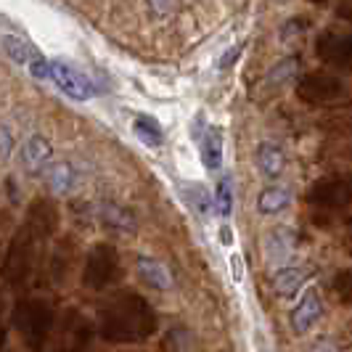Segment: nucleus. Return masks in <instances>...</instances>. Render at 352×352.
Listing matches in <instances>:
<instances>
[{"label": "nucleus", "mask_w": 352, "mask_h": 352, "mask_svg": "<svg viewBox=\"0 0 352 352\" xmlns=\"http://www.w3.org/2000/svg\"><path fill=\"white\" fill-rule=\"evenodd\" d=\"M58 228V210L51 199L37 196L35 201L27 207L24 223L14 230L8 239L6 254L0 260V278L11 286H21L35 270V257L40 241L51 239Z\"/></svg>", "instance_id": "obj_1"}, {"label": "nucleus", "mask_w": 352, "mask_h": 352, "mask_svg": "<svg viewBox=\"0 0 352 352\" xmlns=\"http://www.w3.org/2000/svg\"><path fill=\"white\" fill-rule=\"evenodd\" d=\"M98 331L106 342L135 344L157 331V313L135 292H122L106 302L98 313Z\"/></svg>", "instance_id": "obj_2"}, {"label": "nucleus", "mask_w": 352, "mask_h": 352, "mask_svg": "<svg viewBox=\"0 0 352 352\" xmlns=\"http://www.w3.org/2000/svg\"><path fill=\"white\" fill-rule=\"evenodd\" d=\"M14 326L30 352H45V344L51 339V331L56 326V305L43 297H30L19 302L14 310Z\"/></svg>", "instance_id": "obj_3"}, {"label": "nucleus", "mask_w": 352, "mask_h": 352, "mask_svg": "<svg viewBox=\"0 0 352 352\" xmlns=\"http://www.w3.org/2000/svg\"><path fill=\"white\" fill-rule=\"evenodd\" d=\"M90 334H93V329H90L88 318L80 310L69 307L61 318V323L53 326L45 352H88Z\"/></svg>", "instance_id": "obj_4"}, {"label": "nucleus", "mask_w": 352, "mask_h": 352, "mask_svg": "<svg viewBox=\"0 0 352 352\" xmlns=\"http://www.w3.org/2000/svg\"><path fill=\"white\" fill-rule=\"evenodd\" d=\"M122 265H120V254L111 244H96L90 247L85 254V267H82V286L88 289H106L120 278Z\"/></svg>", "instance_id": "obj_5"}, {"label": "nucleus", "mask_w": 352, "mask_h": 352, "mask_svg": "<svg viewBox=\"0 0 352 352\" xmlns=\"http://www.w3.org/2000/svg\"><path fill=\"white\" fill-rule=\"evenodd\" d=\"M344 93H347L344 82L334 74H329V72H307L297 80V96L305 104H331L336 98H342Z\"/></svg>", "instance_id": "obj_6"}, {"label": "nucleus", "mask_w": 352, "mask_h": 352, "mask_svg": "<svg viewBox=\"0 0 352 352\" xmlns=\"http://www.w3.org/2000/svg\"><path fill=\"white\" fill-rule=\"evenodd\" d=\"M51 80L53 85L64 96H69L72 101H90L96 96L93 80L67 61H51Z\"/></svg>", "instance_id": "obj_7"}, {"label": "nucleus", "mask_w": 352, "mask_h": 352, "mask_svg": "<svg viewBox=\"0 0 352 352\" xmlns=\"http://www.w3.org/2000/svg\"><path fill=\"white\" fill-rule=\"evenodd\" d=\"M316 53L320 61H326V64H331L336 69L352 74V35L329 30V32H323V35L318 37Z\"/></svg>", "instance_id": "obj_8"}, {"label": "nucleus", "mask_w": 352, "mask_h": 352, "mask_svg": "<svg viewBox=\"0 0 352 352\" xmlns=\"http://www.w3.org/2000/svg\"><path fill=\"white\" fill-rule=\"evenodd\" d=\"M310 201L318 207L334 210V207H352V175L320 180L310 191Z\"/></svg>", "instance_id": "obj_9"}, {"label": "nucleus", "mask_w": 352, "mask_h": 352, "mask_svg": "<svg viewBox=\"0 0 352 352\" xmlns=\"http://www.w3.org/2000/svg\"><path fill=\"white\" fill-rule=\"evenodd\" d=\"M323 316V297L318 292V286H305V292L300 294L297 305L292 307V326L297 334H305L316 326Z\"/></svg>", "instance_id": "obj_10"}, {"label": "nucleus", "mask_w": 352, "mask_h": 352, "mask_svg": "<svg viewBox=\"0 0 352 352\" xmlns=\"http://www.w3.org/2000/svg\"><path fill=\"white\" fill-rule=\"evenodd\" d=\"M265 260L273 265V267H283V265L292 263L294 257V249H297V236L289 226H276L265 236Z\"/></svg>", "instance_id": "obj_11"}, {"label": "nucleus", "mask_w": 352, "mask_h": 352, "mask_svg": "<svg viewBox=\"0 0 352 352\" xmlns=\"http://www.w3.org/2000/svg\"><path fill=\"white\" fill-rule=\"evenodd\" d=\"M254 162H257V170L267 180H278L286 170V154H283L281 146L273 141H263L254 148Z\"/></svg>", "instance_id": "obj_12"}, {"label": "nucleus", "mask_w": 352, "mask_h": 352, "mask_svg": "<svg viewBox=\"0 0 352 352\" xmlns=\"http://www.w3.org/2000/svg\"><path fill=\"white\" fill-rule=\"evenodd\" d=\"M196 143H199L204 167H207L210 173H217V170L223 167V130H220L217 124H207Z\"/></svg>", "instance_id": "obj_13"}, {"label": "nucleus", "mask_w": 352, "mask_h": 352, "mask_svg": "<svg viewBox=\"0 0 352 352\" xmlns=\"http://www.w3.org/2000/svg\"><path fill=\"white\" fill-rule=\"evenodd\" d=\"M310 278V270L307 267H302V265H283L276 270V276H273V286H276V292L281 294V297H294L297 292H300L305 281Z\"/></svg>", "instance_id": "obj_14"}, {"label": "nucleus", "mask_w": 352, "mask_h": 352, "mask_svg": "<svg viewBox=\"0 0 352 352\" xmlns=\"http://www.w3.org/2000/svg\"><path fill=\"white\" fill-rule=\"evenodd\" d=\"M51 157H53L51 143L45 141L43 135H32V138H27V143L21 146V159H24V164H27L30 173H43L48 167Z\"/></svg>", "instance_id": "obj_15"}, {"label": "nucleus", "mask_w": 352, "mask_h": 352, "mask_svg": "<svg viewBox=\"0 0 352 352\" xmlns=\"http://www.w3.org/2000/svg\"><path fill=\"white\" fill-rule=\"evenodd\" d=\"M138 276L143 283H148L151 289L159 292H170L173 289V276L164 267V263H159L154 257H138Z\"/></svg>", "instance_id": "obj_16"}, {"label": "nucleus", "mask_w": 352, "mask_h": 352, "mask_svg": "<svg viewBox=\"0 0 352 352\" xmlns=\"http://www.w3.org/2000/svg\"><path fill=\"white\" fill-rule=\"evenodd\" d=\"M292 204V191L283 186H267L257 196V212L260 214H278Z\"/></svg>", "instance_id": "obj_17"}, {"label": "nucleus", "mask_w": 352, "mask_h": 352, "mask_svg": "<svg viewBox=\"0 0 352 352\" xmlns=\"http://www.w3.org/2000/svg\"><path fill=\"white\" fill-rule=\"evenodd\" d=\"M133 133L138 135V141L143 146H148V148H159L162 143H164V130H162V124L154 120V117H148V114H138L135 120H133Z\"/></svg>", "instance_id": "obj_18"}, {"label": "nucleus", "mask_w": 352, "mask_h": 352, "mask_svg": "<svg viewBox=\"0 0 352 352\" xmlns=\"http://www.w3.org/2000/svg\"><path fill=\"white\" fill-rule=\"evenodd\" d=\"M0 45H3L6 56H8L14 64H19V67H27L35 56H40V51H37L32 43H27L24 37L6 35V37H0Z\"/></svg>", "instance_id": "obj_19"}, {"label": "nucleus", "mask_w": 352, "mask_h": 352, "mask_svg": "<svg viewBox=\"0 0 352 352\" xmlns=\"http://www.w3.org/2000/svg\"><path fill=\"white\" fill-rule=\"evenodd\" d=\"M180 191L186 196L188 207H191L199 217H210L212 196H210V191H207V186H201V183H180Z\"/></svg>", "instance_id": "obj_20"}, {"label": "nucleus", "mask_w": 352, "mask_h": 352, "mask_svg": "<svg viewBox=\"0 0 352 352\" xmlns=\"http://www.w3.org/2000/svg\"><path fill=\"white\" fill-rule=\"evenodd\" d=\"M48 186L56 194H69L72 188L77 186V175H74L72 164H67V162L53 164L51 170H48Z\"/></svg>", "instance_id": "obj_21"}, {"label": "nucleus", "mask_w": 352, "mask_h": 352, "mask_svg": "<svg viewBox=\"0 0 352 352\" xmlns=\"http://www.w3.org/2000/svg\"><path fill=\"white\" fill-rule=\"evenodd\" d=\"M212 207L217 210L220 217H230V212H233V180H230V175L220 177V183H217V188H214Z\"/></svg>", "instance_id": "obj_22"}, {"label": "nucleus", "mask_w": 352, "mask_h": 352, "mask_svg": "<svg viewBox=\"0 0 352 352\" xmlns=\"http://www.w3.org/2000/svg\"><path fill=\"white\" fill-rule=\"evenodd\" d=\"M323 127L326 130H334V133H342V135H352V104L334 111L331 117H326Z\"/></svg>", "instance_id": "obj_23"}, {"label": "nucleus", "mask_w": 352, "mask_h": 352, "mask_svg": "<svg viewBox=\"0 0 352 352\" xmlns=\"http://www.w3.org/2000/svg\"><path fill=\"white\" fill-rule=\"evenodd\" d=\"M104 217L109 226H117L120 230H133V217H130V212L120 210V207H104Z\"/></svg>", "instance_id": "obj_24"}, {"label": "nucleus", "mask_w": 352, "mask_h": 352, "mask_svg": "<svg viewBox=\"0 0 352 352\" xmlns=\"http://www.w3.org/2000/svg\"><path fill=\"white\" fill-rule=\"evenodd\" d=\"M27 69H30V74H32L35 80H51V61L43 58V56H35V58L27 64Z\"/></svg>", "instance_id": "obj_25"}, {"label": "nucleus", "mask_w": 352, "mask_h": 352, "mask_svg": "<svg viewBox=\"0 0 352 352\" xmlns=\"http://www.w3.org/2000/svg\"><path fill=\"white\" fill-rule=\"evenodd\" d=\"M230 276H233V283L244 281V257L241 254H230Z\"/></svg>", "instance_id": "obj_26"}, {"label": "nucleus", "mask_w": 352, "mask_h": 352, "mask_svg": "<svg viewBox=\"0 0 352 352\" xmlns=\"http://www.w3.org/2000/svg\"><path fill=\"white\" fill-rule=\"evenodd\" d=\"M148 6H151V11H154L157 16H167V14H173L175 0H148Z\"/></svg>", "instance_id": "obj_27"}, {"label": "nucleus", "mask_w": 352, "mask_h": 352, "mask_svg": "<svg viewBox=\"0 0 352 352\" xmlns=\"http://www.w3.org/2000/svg\"><path fill=\"white\" fill-rule=\"evenodd\" d=\"M6 344V297L0 292V347Z\"/></svg>", "instance_id": "obj_28"}, {"label": "nucleus", "mask_w": 352, "mask_h": 352, "mask_svg": "<svg viewBox=\"0 0 352 352\" xmlns=\"http://www.w3.org/2000/svg\"><path fill=\"white\" fill-rule=\"evenodd\" d=\"M241 51H244V45H236V48H233V51H230V53H226V56L220 58V69H228L230 64L236 61V56H239V53H241Z\"/></svg>", "instance_id": "obj_29"}, {"label": "nucleus", "mask_w": 352, "mask_h": 352, "mask_svg": "<svg viewBox=\"0 0 352 352\" xmlns=\"http://www.w3.org/2000/svg\"><path fill=\"white\" fill-rule=\"evenodd\" d=\"M310 352H339V350H336L331 342H326V339H318Z\"/></svg>", "instance_id": "obj_30"}, {"label": "nucleus", "mask_w": 352, "mask_h": 352, "mask_svg": "<svg viewBox=\"0 0 352 352\" xmlns=\"http://www.w3.org/2000/svg\"><path fill=\"white\" fill-rule=\"evenodd\" d=\"M220 244H223V247H230V244H233V230H230L228 226H220Z\"/></svg>", "instance_id": "obj_31"}, {"label": "nucleus", "mask_w": 352, "mask_h": 352, "mask_svg": "<svg viewBox=\"0 0 352 352\" xmlns=\"http://www.w3.org/2000/svg\"><path fill=\"white\" fill-rule=\"evenodd\" d=\"M339 16L344 19V21H352V0H344L339 6Z\"/></svg>", "instance_id": "obj_32"}, {"label": "nucleus", "mask_w": 352, "mask_h": 352, "mask_svg": "<svg viewBox=\"0 0 352 352\" xmlns=\"http://www.w3.org/2000/svg\"><path fill=\"white\" fill-rule=\"evenodd\" d=\"M313 3H326V0H313Z\"/></svg>", "instance_id": "obj_33"}]
</instances>
